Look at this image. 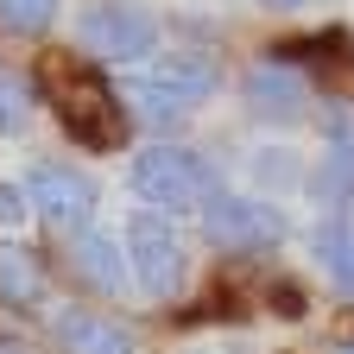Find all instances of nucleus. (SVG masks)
<instances>
[{"label":"nucleus","mask_w":354,"mask_h":354,"mask_svg":"<svg viewBox=\"0 0 354 354\" xmlns=\"http://www.w3.org/2000/svg\"><path fill=\"white\" fill-rule=\"evenodd\" d=\"M76 44L95 64H146L152 51H165L158 44V13L140 7V0H88V7L76 13Z\"/></svg>","instance_id":"nucleus-3"},{"label":"nucleus","mask_w":354,"mask_h":354,"mask_svg":"<svg viewBox=\"0 0 354 354\" xmlns=\"http://www.w3.org/2000/svg\"><path fill=\"white\" fill-rule=\"evenodd\" d=\"M57 120L76 146L88 152H108L120 146V133H127V114H120V95L108 82L95 76H57Z\"/></svg>","instance_id":"nucleus-7"},{"label":"nucleus","mask_w":354,"mask_h":354,"mask_svg":"<svg viewBox=\"0 0 354 354\" xmlns=\"http://www.w3.org/2000/svg\"><path fill=\"white\" fill-rule=\"evenodd\" d=\"M342 354H354V342H348V348H342Z\"/></svg>","instance_id":"nucleus-18"},{"label":"nucleus","mask_w":354,"mask_h":354,"mask_svg":"<svg viewBox=\"0 0 354 354\" xmlns=\"http://www.w3.org/2000/svg\"><path fill=\"white\" fill-rule=\"evenodd\" d=\"M32 221V190H26V177H0V228L19 234Z\"/></svg>","instance_id":"nucleus-16"},{"label":"nucleus","mask_w":354,"mask_h":354,"mask_svg":"<svg viewBox=\"0 0 354 354\" xmlns=\"http://www.w3.org/2000/svg\"><path fill=\"white\" fill-rule=\"evenodd\" d=\"M259 7H272V13H291V7H310V0H259Z\"/></svg>","instance_id":"nucleus-17"},{"label":"nucleus","mask_w":354,"mask_h":354,"mask_svg":"<svg viewBox=\"0 0 354 354\" xmlns=\"http://www.w3.org/2000/svg\"><path fill=\"white\" fill-rule=\"evenodd\" d=\"M26 190H32V209L51 221L57 234H82L88 221H95V203H102L95 177L76 171V165H64V158H38L26 171Z\"/></svg>","instance_id":"nucleus-6"},{"label":"nucleus","mask_w":354,"mask_h":354,"mask_svg":"<svg viewBox=\"0 0 354 354\" xmlns=\"http://www.w3.org/2000/svg\"><path fill=\"white\" fill-rule=\"evenodd\" d=\"M0 297L19 304V310H38L44 304V272L32 266L26 247H0Z\"/></svg>","instance_id":"nucleus-13"},{"label":"nucleus","mask_w":354,"mask_h":354,"mask_svg":"<svg viewBox=\"0 0 354 354\" xmlns=\"http://www.w3.org/2000/svg\"><path fill=\"white\" fill-rule=\"evenodd\" d=\"M127 184L140 203H152L158 215H184V209H203L215 190H221V177L203 152L190 146H146V152H133L127 165Z\"/></svg>","instance_id":"nucleus-2"},{"label":"nucleus","mask_w":354,"mask_h":354,"mask_svg":"<svg viewBox=\"0 0 354 354\" xmlns=\"http://www.w3.org/2000/svg\"><path fill=\"white\" fill-rule=\"evenodd\" d=\"M304 247H310V259H317V272H323L342 297H354V221H348V215L317 221V228L304 234Z\"/></svg>","instance_id":"nucleus-11"},{"label":"nucleus","mask_w":354,"mask_h":354,"mask_svg":"<svg viewBox=\"0 0 354 354\" xmlns=\"http://www.w3.org/2000/svg\"><path fill=\"white\" fill-rule=\"evenodd\" d=\"M26 120H32V88L0 70V133H26Z\"/></svg>","instance_id":"nucleus-15"},{"label":"nucleus","mask_w":354,"mask_h":354,"mask_svg":"<svg viewBox=\"0 0 354 354\" xmlns=\"http://www.w3.org/2000/svg\"><path fill=\"white\" fill-rule=\"evenodd\" d=\"M0 26L38 38V32H51V26H57V0H0Z\"/></svg>","instance_id":"nucleus-14"},{"label":"nucleus","mask_w":354,"mask_h":354,"mask_svg":"<svg viewBox=\"0 0 354 354\" xmlns=\"http://www.w3.org/2000/svg\"><path fill=\"white\" fill-rule=\"evenodd\" d=\"M241 102H247V114L253 120H266V127H297V120H310V108H317V95H310V76L304 70H291V64H253L247 76H241Z\"/></svg>","instance_id":"nucleus-8"},{"label":"nucleus","mask_w":354,"mask_h":354,"mask_svg":"<svg viewBox=\"0 0 354 354\" xmlns=\"http://www.w3.org/2000/svg\"><path fill=\"white\" fill-rule=\"evenodd\" d=\"M304 190L317 196L323 209L348 215V209H354V140H329L323 158L304 171Z\"/></svg>","instance_id":"nucleus-12"},{"label":"nucleus","mask_w":354,"mask_h":354,"mask_svg":"<svg viewBox=\"0 0 354 354\" xmlns=\"http://www.w3.org/2000/svg\"><path fill=\"white\" fill-rule=\"evenodd\" d=\"M127 259H133V285H140L146 297H158V304H171L177 291H184V279H190V253H184V234L171 228V215H158V209H140L127 221Z\"/></svg>","instance_id":"nucleus-4"},{"label":"nucleus","mask_w":354,"mask_h":354,"mask_svg":"<svg viewBox=\"0 0 354 354\" xmlns=\"http://www.w3.org/2000/svg\"><path fill=\"white\" fill-rule=\"evenodd\" d=\"M203 354H209V348H203Z\"/></svg>","instance_id":"nucleus-19"},{"label":"nucleus","mask_w":354,"mask_h":354,"mask_svg":"<svg viewBox=\"0 0 354 354\" xmlns=\"http://www.w3.org/2000/svg\"><path fill=\"white\" fill-rule=\"evenodd\" d=\"M203 234L221 253H259V247H279L285 241V215L272 196H247V190H215L203 209Z\"/></svg>","instance_id":"nucleus-5"},{"label":"nucleus","mask_w":354,"mask_h":354,"mask_svg":"<svg viewBox=\"0 0 354 354\" xmlns=\"http://www.w3.org/2000/svg\"><path fill=\"white\" fill-rule=\"evenodd\" d=\"M215 88H221V64H215V51H203V44L152 51L146 64H127V76H120V95L152 127H177L184 114H196Z\"/></svg>","instance_id":"nucleus-1"},{"label":"nucleus","mask_w":354,"mask_h":354,"mask_svg":"<svg viewBox=\"0 0 354 354\" xmlns=\"http://www.w3.org/2000/svg\"><path fill=\"white\" fill-rule=\"evenodd\" d=\"M70 266L95 285L102 297H120L133 285V259H127V241L120 234H102V228H82L70 234Z\"/></svg>","instance_id":"nucleus-10"},{"label":"nucleus","mask_w":354,"mask_h":354,"mask_svg":"<svg viewBox=\"0 0 354 354\" xmlns=\"http://www.w3.org/2000/svg\"><path fill=\"white\" fill-rule=\"evenodd\" d=\"M51 335L64 354H140V342H133V329L120 317H108V310H88V304H70L51 317Z\"/></svg>","instance_id":"nucleus-9"}]
</instances>
